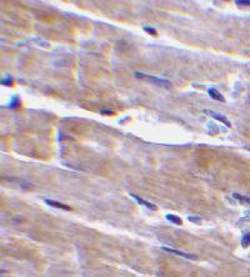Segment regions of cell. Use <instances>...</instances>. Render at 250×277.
I'll return each mask as SVG.
<instances>
[{
  "instance_id": "7",
  "label": "cell",
  "mask_w": 250,
  "mask_h": 277,
  "mask_svg": "<svg viewBox=\"0 0 250 277\" xmlns=\"http://www.w3.org/2000/svg\"><path fill=\"white\" fill-rule=\"evenodd\" d=\"M166 218L169 220V221H171V222H174V224H177V225H181L183 224V221L180 220V217L179 216H177V215H166Z\"/></svg>"
},
{
  "instance_id": "1",
  "label": "cell",
  "mask_w": 250,
  "mask_h": 277,
  "mask_svg": "<svg viewBox=\"0 0 250 277\" xmlns=\"http://www.w3.org/2000/svg\"><path fill=\"white\" fill-rule=\"evenodd\" d=\"M135 76L139 78V79H145L153 84L155 85H159V86H164V87H171L173 84L169 81V80H165V79H160V78H157V76H151V75H146V74H141V72H135Z\"/></svg>"
},
{
  "instance_id": "6",
  "label": "cell",
  "mask_w": 250,
  "mask_h": 277,
  "mask_svg": "<svg viewBox=\"0 0 250 277\" xmlns=\"http://www.w3.org/2000/svg\"><path fill=\"white\" fill-rule=\"evenodd\" d=\"M209 95H210L211 98H213V99L218 100V101H225L224 96L220 94V92H219L218 90H215V89H210V90H209Z\"/></svg>"
},
{
  "instance_id": "11",
  "label": "cell",
  "mask_w": 250,
  "mask_h": 277,
  "mask_svg": "<svg viewBox=\"0 0 250 277\" xmlns=\"http://www.w3.org/2000/svg\"><path fill=\"white\" fill-rule=\"evenodd\" d=\"M236 5H240V6H250V2L245 0V2H240V0H236L235 2Z\"/></svg>"
},
{
  "instance_id": "4",
  "label": "cell",
  "mask_w": 250,
  "mask_h": 277,
  "mask_svg": "<svg viewBox=\"0 0 250 277\" xmlns=\"http://www.w3.org/2000/svg\"><path fill=\"white\" fill-rule=\"evenodd\" d=\"M131 195V197H134V200H137L140 205H144L145 207H148V209H150V210H157V206L154 205V204H151V202H149V201H146V200H143L141 197H139L138 195H135V194H130Z\"/></svg>"
},
{
  "instance_id": "5",
  "label": "cell",
  "mask_w": 250,
  "mask_h": 277,
  "mask_svg": "<svg viewBox=\"0 0 250 277\" xmlns=\"http://www.w3.org/2000/svg\"><path fill=\"white\" fill-rule=\"evenodd\" d=\"M45 204H48L49 206H51V207H56V209H62V210H66V211H70L71 209L69 207V206H66V205H64V204H60V202H58V201H51V200H45Z\"/></svg>"
},
{
  "instance_id": "13",
  "label": "cell",
  "mask_w": 250,
  "mask_h": 277,
  "mask_svg": "<svg viewBox=\"0 0 250 277\" xmlns=\"http://www.w3.org/2000/svg\"><path fill=\"white\" fill-rule=\"evenodd\" d=\"M2 84H5V85H11V80L9 79V80H3L2 81Z\"/></svg>"
},
{
  "instance_id": "2",
  "label": "cell",
  "mask_w": 250,
  "mask_h": 277,
  "mask_svg": "<svg viewBox=\"0 0 250 277\" xmlns=\"http://www.w3.org/2000/svg\"><path fill=\"white\" fill-rule=\"evenodd\" d=\"M164 251L166 252H170V253H174V255H178V256H181V257H185V258H189V260H195L196 256L195 255H191V253H188V252H183V251H179V250H174V248H169V247H163Z\"/></svg>"
},
{
  "instance_id": "9",
  "label": "cell",
  "mask_w": 250,
  "mask_h": 277,
  "mask_svg": "<svg viewBox=\"0 0 250 277\" xmlns=\"http://www.w3.org/2000/svg\"><path fill=\"white\" fill-rule=\"evenodd\" d=\"M233 197H234V198H236V200H240L241 202H248V204H250V198H249V197L241 196V195H239V194H234V195H233Z\"/></svg>"
},
{
  "instance_id": "8",
  "label": "cell",
  "mask_w": 250,
  "mask_h": 277,
  "mask_svg": "<svg viewBox=\"0 0 250 277\" xmlns=\"http://www.w3.org/2000/svg\"><path fill=\"white\" fill-rule=\"evenodd\" d=\"M249 245H250V233H246V235H244V237L241 240V246L248 247Z\"/></svg>"
},
{
  "instance_id": "3",
  "label": "cell",
  "mask_w": 250,
  "mask_h": 277,
  "mask_svg": "<svg viewBox=\"0 0 250 277\" xmlns=\"http://www.w3.org/2000/svg\"><path fill=\"white\" fill-rule=\"evenodd\" d=\"M208 115H210L211 117H214L215 120H219V121H221V122H224L228 127H232V124L229 122V120L224 116V115H221V114H218V113H214V111H205Z\"/></svg>"
},
{
  "instance_id": "10",
  "label": "cell",
  "mask_w": 250,
  "mask_h": 277,
  "mask_svg": "<svg viewBox=\"0 0 250 277\" xmlns=\"http://www.w3.org/2000/svg\"><path fill=\"white\" fill-rule=\"evenodd\" d=\"M188 218H189V221H191V222H196V224H201V220H200L199 217H196V216H189Z\"/></svg>"
},
{
  "instance_id": "12",
  "label": "cell",
  "mask_w": 250,
  "mask_h": 277,
  "mask_svg": "<svg viewBox=\"0 0 250 277\" xmlns=\"http://www.w3.org/2000/svg\"><path fill=\"white\" fill-rule=\"evenodd\" d=\"M144 30L148 31L149 34H153V35H157V30L155 29H151L150 26H144Z\"/></svg>"
}]
</instances>
